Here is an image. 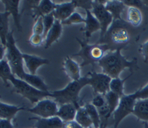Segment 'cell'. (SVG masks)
I'll use <instances>...</instances> for the list:
<instances>
[{"instance_id":"3","label":"cell","mask_w":148,"mask_h":128,"mask_svg":"<svg viewBox=\"0 0 148 128\" xmlns=\"http://www.w3.org/2000/svg\"><path fill=\"white\" fill-rule=\"evenodd\" d=\"M87 85H90V78L85 76L77 81H71L62 90L52 92L51 97L54 98L56 102L59 103L60 105L73 103L76 106L80 104L79 94L81 90Z\"/></svg>"},{"instance_id":"14","label":"cell","mask_w":148,"mask_h":128,"mask_svg":"<svg viewBox=\"0 0 148 128\" xmlns=\"http://www.w3.org/2000/svg\"><path fill=\"white\" fill-rule=\"evenodd\" d=\"M56 4L51 0H41L37 5L32 6V18L37 19L39 17L51 14L55 10Z\"/></svg>"},{"instance_id":"31","label":"cell","mask_w":148,"mask_h":128,"mask_svg":"<svg viewBox=\"0 0 148 128\" xmlns=\"http://www.w3.org/2000/svg\"><path fill=\"white\" fill-rule=\"evenodd\" d=\"M56 21L54 15L52 12L51 14H49L46 16H43V25H44V33H43V39L45 40L46 37V36L48 34L52 27L54 25V23Z\"/></svg>"},{"instance_id":"23","label":"cell","mask_w":148,"mask_h":128,"mask_svg":"<svg viewBox=\"0 0 148 128\" xmlns=\"http://www.w3.org/2000/svg\"><path fill=\"white\" fill-rule=\"evenodd\" d=\"M133 114L139 120L148 122V99L136 100Z\"/></svg>"},{"instance_id":"9","label":"cell","mask_w":148,"mask_h":128,"mask_svg":"<svg viewBox=\"0 0 148 128\" xmlns=\"http://www.w3.org/2000/svg\"><path fill=\"white\" fill-rule=\"evenodd\" d=\"M27 110L42 118H49L57 115L59 107L55 100L43 99L37 103L35 107L29 108Z\"/></svg>"},{"instance_id":"19","label":"cell","mask_w":148,"mask_h":128,"mask_svg":"<svg viewBox=\"0 0 148 128\" xmlns=\"http://www.w3.org/2000/svg\"><path fill=\"white\" fill-rule=\"evenodd\" d=\"M62 24L59 20L56 19L54 25L52 27L49 32L46 36L45 39V49H48L52 45L56 42H58V40L62 36Z\"/></svg>"},{"instance_id":"1","label":"cell","mask_w":148,"mask_h":128,"mask_svg":"<svg viewBox=\"0 0 148 128\" xmlns=\"http://www.w3.org/2000/svg\"><path fill=\"white\" fill-rule=\"evenodd\" d=\"M122 49L123 47H118L115 50L109 51L98 63L103 73L112 79L120 77L121 72L125 69H129L131 73H133L134 68H137V59L134 58L132 60L128 61L121 54Z\"/></svg>"},{"instance_id":"21","label":"cell","mask_w":148,"mask_h":128,"mask_svg":"<svg viewBox=\"0 0 148 128\" xmlns=\"http://www.w3.org/2000/svg\"><path fill=\"white\" fill-rule=\"evenodd\" d=\"M27 84L33 86L34 88L39 90L43 91V92H49V86L46 85V84L44 82V80L42 79L41 77L37 76V75H32L30 74L29 73L25 72L23 77L21 78Z\"/></svg>"},{"instance_id":"34","label":"cell","mask_w":148,"mask_h":128,"mask_svg":"<svg viewBox=\"0 0 148 128\" xmlns=\"http://www.w3.org/2000/svg\"><path fill=\"white\" fill-rule=\"evenodd\" d=\"M32 33L36 35L43 36L44 33V25H43V17H39L36 21V23L32 28Z\"/></svg>"},{"instance_id":"28","label":"cell","mask_w":148,"mask_h":128,"mask_svg":"<svg viewBox=\"0 0 148 128\" xmlns=\"http://www.w3.org/2000/svg\"><path fill=\"white\" fill-rule=\"evenodd\" d=\"M143 17L141 12L136 7H128L127 9V20L132 26H138L140 25Z\"/></svg>"},{"instance_id":"20","label":"cell","mask_w":148,"mask_h":128,"mask_svg":"<svg viewBox=\"0 0 148 128\" xmlns=\"http://www.w3.org/2000/svg\"><path fill=\"white\" fill-rule=\"evenodd\" d=\"M125 6L126 5L123 3L122 1H119V0H110V1H107L105 4V7L106 10L113 16L114 22L118 21V20L124 22L123 21L121 15L125 9Z\"/></svg>"},{"instance_id":"4","label":"cell","mask_w":148,"mask_h":128,"mask_svg":"<svg viewBox=\"0 0 148 128\" xmlns=\"http://www.w3.org/2000/svg\"><path fill=\"white\" fill-rule=\"evenodd\" d=\"M23 53L16 47V40L13 36V31H10L7 36L6 53L5 59L9 62L12 71L16 77L21 79L25 73Z\"/></svg>"},{"instance_id":"38","label":"cell","mask_w":148,"mask_h":128,"mask_svg":"<svg viewBox=\"0 0 148 128\" xmlns=\"http://www.w3.org/2000/svg\"><path fill=\"white\" fill-rule=\"evenodd\" d=\"M123 3L126 6H129V7H136L140 10V8L142 6L143 3L142 1H138V0H123Z\"/></svg>"},{"instance_id":"37","label":"cell","mask_w":148,"mask_h":128,"mask_svg":"<svg viewBox=\"0 0 148 128\" xmlns=\"http://www.w3.org/2000/svg\"><path fill=\"white\" fill-rule=\"evenodd\" d=\"M137 100H145L148 99V84L143 88L136 91Z\"/></svg>"},{"instance_id":"29","label":"cell","mask_w":148,"mask_h":128,"mask_svg":"<svg viewBox=\"0 0 148 128\" xmlns=\"http://www.w3.org/2000/svg\"><path fill=\"white\" fill-rule=\"evenodd\" d=\"M84 107L88 112L90 115V118L92 120V123H93V127L99 128L100 124H101V120H100V116H99L98 110L92 104V103H86L84 105Z\"/></svg>"},{"instance_id":"33","label":"cell","mask_w":148,"mask_h":128,"mask_svg":"<svg viewBox=\"0 0 148 128\" xmlns=\"http://www.w3.org/2000/svg\"><path fill=\"white\" fill-rule=\"evenodd\" d=\"M76 8H81L86 10H92V1L91 0H73Z\"/></svg>"},{"instance_id":"8","label":"cell","mask_w":148,"mask_h":128,"mask_svg":"<svg viewBox=\"0 0 148 128\" xmlns=\"http://www.w3.org/2000/svg\"><path fill=\"white\" fill-rule=\"evenodd\" d=\"M86 76L90 78V86L92 88L95 94L105 95L110 91L111 77L103 73H98L93 70L88 73Z\"/></svg>"},{"instance_id":"40","label":"cell","mask_w":148,"mask_h":128,"mask_svg":"<svg viewBox=\"0 0 148 128\" xmlns=\"http://www.w3.org/2000/svg\"><path fill=\"white\" fill-rule=\"evenodd\" d=\"M0 128H15L14 125L12 123V120H0Z\"/></svg>"},{"instance_id":"25","label":"cell","mask_w":148,"mask_h":128,"mask_svg":"<svg viewBox=\"0 0 148 128\" xmlns=\"http://www.w3.org/2000/svg\"><path fill=\"white\" fill-rule=\"evenodd\" d=\"M11 16L10 12L5 11L0 12V39L1 44L6 47L7 36L9 35V18Z\"/></svg>"},{"instance_id":"36","label":"cell","mask_w":148,"mask_h":128,"mask_svg":"<svg viewBox=\"0 0 148 128\" xmlns=\"http://www.w3.org/2000/svg\"><path fill=\"white\" fill-rule=\"evenodd\" d=\"M43 40V36L41 35H36V34H32L30 36L29 40V42L30 44L33 46V47H39L42 44Z\"/></svg>"},{"instance_id":"43","label":"cell","mask_w":148,"mask_h":128,"mask_svg":"<svg viewBox=\"0 0 148 128\" xmlns=\"http://www.w3.org/2000/svg\"><path fill=\"white\" fill-rule=\"evenodd\" d=\"M91 128H94V127H91ZM99 128H104V127H99Z\"/></svg>"},{"instance_id":"6","label":"cell","mask_w":148,"mask_h":128,"mask_svg":"<svg viewBox=\"0 0 148 128\" xmlns=\"http://www.w3.org/2000/svg\"><path fill=\"white\" fill-rule=\"evenodd\" d=\"M107 1L105 0H95L92 1V9L91 12L97 19L99 21L101 26L100 35L98 43H102L104 37L108 32L110 26L113 23V17L105 7V4Z\"/></svg>"},{"instance_id":"11","label":"cell","mask_w":148,"mask_h":128,"mask_svg":"<svg viewBox=\"0 0 148 128\" xmlns=\"http://www.w3.org/2000/svg\"><path fill=\"white\" fill-rule=\"evenodd\" d=\"M23 56L24 64L25 67L27 68L29 73L32 75H36L37 70L40 66L43 65H48L50 63V61L48 59L42 58L35 55L23 53Z\"/></svg>"},{"instance_id":"17","label":"cell","mask_w":148,"mask_h":128,"mask_svg":"<svg viewBox=\"0 0 148 128\" xmlns=\"http://www.w3.org/2000/svg\"><path fill=\"white\" fill-rule=\"evenodd\" d=\"M29 120L36 121V128H64L65 123L57 116L49 118H42L39 116L31 117Z\"/></svg>"},{"instance_id":"12","label":"cell","mask_w":148,"mask_h":128,"mask_svg":"<svg viewBox=\"0 0 148 128\" xmlns=\"http://www.w3.org/2000/svg\"><path fill=\"white\" fill-rule=\"evenodd\" d=\"M76 7L73 2L70 1L61 4H56L55 10L53 13L56 20L62 23L76 12Z\"/></svg>"},{"instance_id":"10","label":"cell","mask_w":148,"mask_h":128,"mask_svg":"<svg viewBox=\"0 0 148 128\" xmlns=\"http://www.w3.org/2000/svg\"><path fill=\"white\" fill-rule=\"evenodd\" d=\"M110 28L109 29L107 32L110 34H106V35H108L109 37L110 38L112 42L118 45H125L129 42V33L125 26L120 24L115 25V23H113Z\"/></svg>"},{"instance_id":"30","label":"cell","mask_w":148,"mask_h":128,"mask_svg":"<svg viewBox=\"0 0 148 128\" xmlns=\"http://www.w3.org/2000/svg\"><path fill=\"white\" fill-rule=\"evenodd\" d=\"M105 97H106V100L107 104L110 108V111L111 115H113L116 109L117 108L119 103L120 100V97L118 96L117 94H116L112 91H109L108 93L105 94Z\"/></svg>"},{"instance_id":"22","label":"cell","mask_w":148,"mask_h":128,"mask_svg":"<svg viewBox=\"0 0 148 128\" xmlns=\"http://www.w3.org/2000/svg\"><path fill=\"white\" fill-rule=\"evenodd\" d=\"M24 107H17L15 105H9L3 102L0 103V118L12 120L15 118L16 114L20 110H24Z\"/></svg>"},{"instance_id":"18","label":"cell","mask_w":148,"mask_h":128,"mask_svg":"<svg viewBox=\"0 0 148 128\" xmlns=\"http://www.w3.org/2000/svg\"><path fill=\"white\" fill-rule=\"evenodd\" d=\"M76 107L73 103H66V104L60 105L59 107L57 115L64 123H67L69 121L75 120L76 115Z\"/></svg>"},{"instance_id":"41","label":"cell","mask_w":148,"mask_h":128,"mask_svg":"<svg viewBox=\"0 0 148 128\" xmlns=\"http://www.w3.org/2000/svg\"><path fill=\"white\" fill-rule=\"evenodd\" d=\"M64 128H83L81 125H79L76 120L69 121L67 123H65Z\"/></svg>"},{"instance_id":"39","label":"cell","mask_w":148,"mask_h":128,"mask_svg":"<svg viewBox=\"0 0 148 128\" xmlns=\"http://www.w3.org/2000/svg\"><path fill=\"white\" fill-rule=\"evenodd\" d=\"M140 52L143 55L144 62L148 63V41L140 46Z\"/></svg>"},{"instance_id":"42","label":"cell","mask_w":148,"mask_h":128,"mask_svg":"<svg viewBox=\"0 0 148 128\" xmlns=\"http://www.w3.org/2000/svg\"><path fill=\"white\" fill-rule=\"evenodd\" d=\"M143 128H148V122H143Z\"/></svg>"},{"instance_id":"2","label":"cell","mask_w":148,"mask_h":128,"mask_svg":"<svg viewBox=\"0 0 148 128\" xmlns=\"http://www.w3.org/2000/svg\"><path fill=\"white\" fill-rule=\"evenodd\" d=\"M76 41L80 46L79 51L74 53L73 56H79L83 61L80 63V67H83L87 65L94 66L98 64L102 58L106 55V52L110 50V47L106 43H95L89 44L88 41L80 40L76 38Z\"/></svg>"},{"instance_id":"7","label":"cell","mask_w":148,"mask_h":128,"mask_svg":"<svg viewBox=\"0 0 148 128\" xmlns=\"http://www.w3.org/2000/svg\"><path fill=\"white\" fill-rule=\"evenodd\" d=\"M136 100L137 97L136 92L129 95H123L120 97L119 105L113 114V128H117L123 119L130 114H133Z\"/></svg>"},{"instance_id":"35","label":"cell","mask_w":148,"mask_h":128,"mask_svg":"<svg viewBox=\"0 0 148 128\" xmlns=\"http://www.w3.org/2000/svg\"><path fill=\"white\" fill-rule=\"evenodd\" d=\"M106 103V100L105 95H103V94H95L94 97L92 98V104L97 109H99L100 107H103Z\"/></svg>"},{"instance_id":"24","label":"cell","mask_w":148,"mask_h":128,"mask_svg":"<svg viewBox=\"0 0 148 128\" xmlns=\"http://www.w3.org/2000/svg\"><path fill=\"white\" fill-rule=\"evenodd\" d=\"M76 115L75 120L77 123L83 127V128H91L93 126L92 121L90 118V115L86 111V110L84 107V106H81L80 104L76 106Z\"/></svg>"},{"instance_id":"27","label":"cell","mask_w":148,"mask_h":128,"mask_svg":"<svg viewBox=\"0 0 148 128\" xmlns=\"http://www.w3.org/2000/svg\"><path fill=\"white\" fill-rule=\"evenodd\" d=\"M131 75H130L128 77H125L124 79H120V77L118 78H113L111 79L110 84V90L113 92L118 96H120V97H123L124 94L123 90H124V83L129 77H130Z\"/></svg>"},{"instance_id":"32","label":"cell","mask_w":148,"mask_h":128,"mask_svg":"<svg viewBox=\"0 0 148 128\" xmlns=\"http://www.w3.org/2000/svg\"><path fill=\"white\" fill-rule=\"evenodd\" d=\"M78 23H85V18H83V16L77 12H74L71 16L62 23V25H72V24Z\"/></svg>"},{"instance_id":"5","label":"cell","mask_w":148,"mask_h":128,"mask_svg":"<svg viewBox=\"0 0 148 128\" xmlns=\"http://www.w3.org/2000/svg\"><path fill=\"white\" fill-rule=\"evenodd\" d=\"M9 82L13 86L14 90L23 97L26 98L32 104L39 103L40 100L46 99L48 97H51L50 92H43L34 88L33 86L27 84L23 79L17 78L15 75H12L9 79Z\"/></svg>"},{"instance_id":"15","label":"cell","mask_w":148,"mask_h":128,"mask_svg":"<svg viewBox=\"0 0 148 128\" xmlns=\"http://www.w3.org/2000/svg\"><path fill=\"white\" fill-rule=\"evenodd\" d=\"M5 5V11L10 12L12 16L14 24L18 31H22V26H21V15L19 13V3L20 0H2L1 1Z\"/></svg>"},{"instance_id":"26","label":"cell","mask_w":148,"mask_h":128,"mask_svg":"<svg viewBox=\"0 0 148 128\" xmlns=\"http://www.w3.org/2000/svg\"><path fill=\"white\" fill-rule=\"evenodd\" d=\"M12 75L14 74L12 73L11 66L9 65V62L5 59L0 60V77L6 87L9 86V79Z\"/></svg>"},{"instance_id":"13","label":"cell","mask_w":148,"mask_h":128,"mask_svg":"<svg viewBox=\"0 0 148 128\" xmlns=\"http://www.w3.org/2000/svg\"><path fill=\"white\" fill-rule=\"evenodd\" d=\"M85 26L81 29V31L84 33L86 39H90L92 33H94L97 31H100L101 26L99 21L97 18L93 16L92 12L90 10L86 11V18H85Z\"/></svg>"},{"instance_id":"16","label":"cell","mask_w":148,"mask_h":128,"mask_svg":"<svg viewBox=\"0 0 148 128\" xmlns=\"http://www.w3.org/2000/svg\"><path fill=\"white\" fill-rule=\"evenodd\" d=\"M62 70L72 79V81H77L81 79L80 66L76 61L73 60L69 56H66L65 58Z\"/></svg>"}]
</instances>
